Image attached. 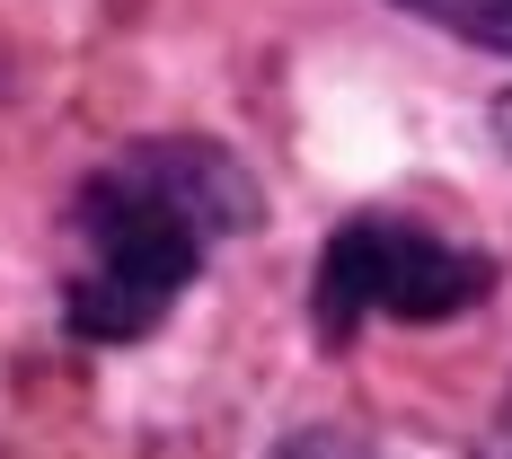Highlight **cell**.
I'll return each mask as SVG.
<instances>
[{
  "label": "cell",
  "mask_w": 512,
  "mask_h": 459,
  "mask_svg": "<svg viewBox=\"0 0 512 459\" xmlns=\"http://www.w3.org/2000/svg\"><path fill=\"white\" fill-rule=\"evenodd\" d=\"M256 212H265L256 177L204 133H159L106 159L71 204V283H62L71 336L80 345L151 336L204 274V256Z\"/></svg>",
  "instance_id": "cell-1"
},
{
  "label": "cell",
  "mask_w": 512,
  "mask_h": 459,
  "mask_svg": "<svg viewBox=\"0 0 512 459\" xmlns=\"http://www.w3.org/2000/svg\"><path fill=\"white\" fill-rule=\"evenodd\" d=\"M486 292H495V256L433 239L415 221H389V212H354L309 265V327L318 345H345L362 318L433 327V318L477 309Z\"/></svg>",
  "instance_id": "cell-2"
},
{
  "label": "cell",
  "mask_w": 512,
  "mask_h": 459,
  "mask_svg": "<svg viewBox=\"0 0 512 459\" xmlns=\"http://www.w3.org/2000/svg\"><path fill=\"white\" fill-rule=\"evenodd\" d=\"M398 9H415V18L442 27V36H468V45L512 53V0H398Z\"/></svg>",
  "instance_id": "cell-3"
},
{
  "label": "cell",
  "mask_w": 512,
  "mask_h": 459,
  "mask_svg": "<svg viewBox=\"0 0 512 459\" xmlns=\"http://www.w3.org/2000/svg\"><path fill=\"white\" fill-rule=\"evenodd\" d=\"M274 459H380V451L362 442L354 424H301V433L274 442Z\"/></svg>",
  "instance_id": "cell-4"
},
{
  "label": "cell",
  "mask_w": 512,
  "mask_h": 459,
  "mask_svg": "<svg viewBox=\"0 0 512 459\" xmlns=\"http://www.w3.org/2000/svg\"><path fill=\"white\" fill-rule=\"evenodd\" d=\"M495 142H504V159H512V89L495 98Z\"/></svg>",
  "instance_id": "cell-5"
}]
</instances>
